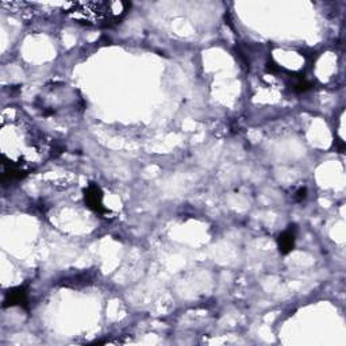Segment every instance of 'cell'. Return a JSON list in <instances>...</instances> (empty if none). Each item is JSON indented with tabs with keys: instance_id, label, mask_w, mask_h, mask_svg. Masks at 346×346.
Listing matches in <instances>:
<instances>
[{
	"instance_id": "6da1fadb",
	"label": "cell",
	"mask_w": 346,
	"mask_h": 346,
	"mask_svg": "<svg viewBox=\"0 0 346 346\" xmlns=\"http://www.w3.org/2000/svg\"><path fill=\"white\" fill-rule=\"evenodd\" d=\"M69 15L88 25H111L126 14V3H74Z\"/></svg>"
},
{
	"instance_id": "7a4b0ae2",
	"label": "cell",
	"mask_w": 346,
	"mask_h": 346,
	"mask_svg": "<svg viewBox=\"0 0 346 346\" xmlns=\"http://www.w3.org/2000/svg\"><path fill=\"white\" fill-rule=\"evenodd\" d=\"M102 198L103 195L100 192V189L98 185H89L88 188L85 189V202L88 203L91 208H95L96 211L103 210V205H102Z\"/></svg>"
},
{
	"instance_id": "3957f363",
	"label": "cell",
	"mask_w": 346,
	"mask_h": 346,
	"mask_svg": "<svg viewBox=\"0 0 346 346\" xmlns=\"http://www.w3.org/2000/svg\"><path fill=\"white\" fill-rule=\"evenodd\" d=\"M4 303L5 306H15V304L26 303V292H25V289L16 288L10 291V292H7Z\"/></svg>"
},
{
	"instance_id": "277c9868",
	"label": "cell",
	"mask_w": 346,
	"mask_h": 346,
	"mask_svg": "<svg viewBox=\"0 0 346 346\" xmlns=\"http://www.w3.org/2000/svg\"><path fill=\"white\" fill-rule=\"evenodd\" d=\"M294 242L295 236L291 230L285 231L284 234H281V236H280V240H278V246H280L281 253H288L289 250L294 247Z\"/></svg>"
},
{
	"instance_id": "5b68a950",
	"label": "cell",
	"mask_w": 346,
	"mask_h": 346,
	"mask_svg": "<svg viewBox=\"0 0 346 346\" xmlns=\"http://www.w3.org/2000/svg\"><path fill=\"white\" fill-rule=\"evenodd\" d=\"M298 196H296V199L298 200H302V199H304L306 198V189L304 188H300L299 191H298Z\"/></svg>"
}]
</instances>
